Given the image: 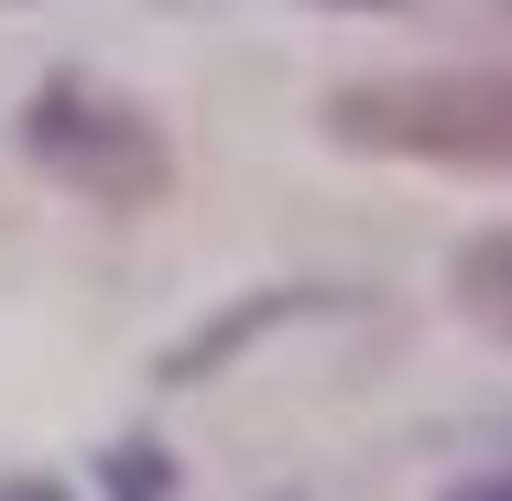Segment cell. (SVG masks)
Here are the masks:
<instances>
[{
    "mask_svg": "<svg viewBox=\"0 0 512 501\" xmlns=\"http://www.w3.org/2000/svg\"><path fill=\"white\" fill-rule=\"evenodd\" d=\"M327 131L382 164H458V175H512V66H436V77H371L338 88Z\"/></svg>",
    "mask_w": 512,
    "mask_h": 501,
    "instance_id": "6da1fadb",
    "label": "cell"
},
{
    "mask_svg": "<svg viewBox=\"0 0 512 501\" xmlns=\"http://www.w3.org/2000/svg\"><path fill=\"white\" fill-rule=\"evenodd\" d=\"M22 142H33L44 175H66V186H88V197H109V207L164 197V175H175L164 131H153L142 109H120V99H88V88H44L33 120H22Z\"/></svg>",
    "mask_w": 512,
    "mask_h": 501,
    "instance_id": "7a4b0ae2",
    "label": "cell"
},
{
    "mask_svg": "<svg viewBox=\"0 0 512 501\" xmlns=\"http://www.w3.org/2000/svg\"><path fill=\"white\" fill-rule=\"evenodd\" d=\"M458 305H469V316L512 349V229H491V240H469V251H458Z\"/></svg>",
    "mask_w": 512,
    "mask_h": 501,
    "instance_id": "3957f363",
    "label": "cell"
},
{
    "mask_svg": "<svg viewBox=\"0 0 512 501\" xmlns=\"http://www.w3.org/2000/svg\"><path fill=\"white\" fill-rule=\"evenodd\" d=\"M447 501H512V469H491V480H458Z\"/></svg>",
    "mask_w": 512,
    "mask_h": 501,
    "instance_id": "277c9868",
    "label": "cell"
},
{
    "mask_svg": "<svg viewBox=\"0 0 512 501\" xmlns=\"http://www.w3.org/2000/svg\"><path fill=\"white\" fill-rule=\"evenodd\" d=\"M0 501H66V491H44V480H22V491H0Z\"/></svg>",
    "mask_w": 512,
    "mask_h": 501,
    "instance_id": "5b68a950",
    "label": "cell"
}]
</instances>
